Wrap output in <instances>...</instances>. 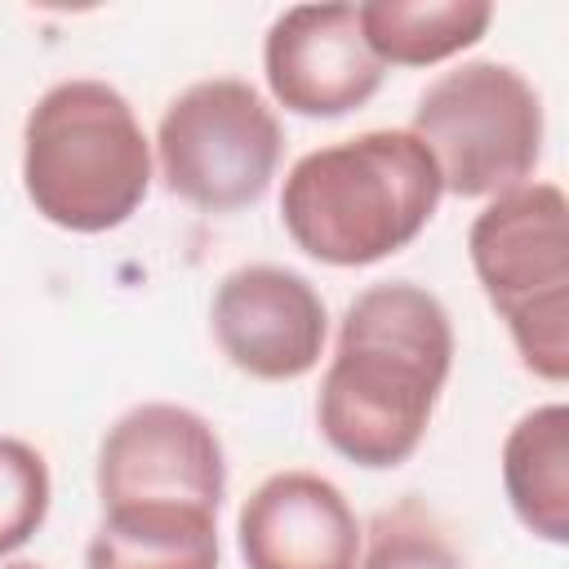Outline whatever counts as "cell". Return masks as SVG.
Wrapping results in <instances>:
<instances>
[{"mask_svg":"<svg viewBox=\"0 0 569 569\" xmlns=\"http://www.w3.org/2000/svg\"><path fill=\"white\" fill-rule=\"evenodd\" d=\"M453 369V325L436 293L382 280L342 311L316 396V422L333 453L387 471L422 445Z\"/></svg>","mask_w":569,"mask_h":569,"instance_id":"obj_1","label":"cell"},{"mask_svg":"<svg viewBox=\"0 0 569 569\" xmlns=\"http://www.w3.org/2000/svg\"><path fill=\"white\" fill-rule=\"evenodd\" d=\"M440 196V169L409 129H369L293 160L280 222L325 267H373L422 236Z\"/></svg>","mask_w":569,"mask_h":569,"instance_id":"obj_2","label":"cell"},{"mask_svg":"<svg viewBox=\"0 0 569 569\" xmlns=\"http://www.w3.org/2000/svg\"><path fill=\"white\" fill-rule=\"evenodd\" d=\"M151 142L129 98L107 80H58L22 124V191L62 231L98 236L138 213L151 191Z\"/></svg>","mask_w":569,"mask_h":569,"instance_id":"obj_3","label":"cell"},{"mask_svg":"<svg viewBox=\"0 0 569 569\" xmlns=\"http://www.w3.org/2000/svg\"><path fill=\"white\" fill-rule=\"evenodd\" d=\"M565 191L556 182H520L493 196L471 231V271L507 325L520 365L542 382L569 378V240Z\"/></svg>","mask_w":569,"mask_h":569,"instance_id":"obj_4","label":"cell"},{"mask_svg":"<svg viewBox=\"0 0 569 569\" xmlns=\"http://www.w3.org/2000/svg\"><path fill=\"white\" fill-rule=\"evenodd\" d=\"M409 133L431 151L449 196L493 200L542 160V98L516 67L476 58L418 93Z\"/></svg>","mask_w":569,"mask_h":569,"instance_id":"obj_5","label":"cell"},{"mask_svg":"<svg viewBox=\"0 0 569 569\" xmlns=\"http://www.w3.org/2000/svg\"><path fill=\"white\" fill-rule=\"evenodd\" d=\"M280 151L284 133L276 111L236 76L196 80L156 124V169L164 191L209 213L253 204L271 187Z\"/></svg>","mask_w":569,"mask_h":569,"instance_id":"obj_6","label":"cell"},{"mask_svg":"<svg viewBox=\"0 0 569 569\" xmlns=\"http://www.w3.org/2000/svg\"><path fill=\"white\" fill-rule=\"evenodd\" d=\"M227 493V458L209 418L187 405L151 400L116 418L98 449V498L116 507L213 511Z\"/></svg>","mask_w":569,"mask_h":569,"instance_id":"obj_7","label":"cell"},{"mask_svg":"<svg viewBox=\"0 0 569 569\" xmlns=\"http://www.w3.org/2000/svg\"><path fill=\"white\" fill-rule=\"evenodd\" d=\"M209 325L218 351L258 382L311 373L329 338V311L316 284L276 262H249L222 276Z\"/></svg>","mask_w":569,"mask_h":569,"instance_id":"obj_8","label":"cell"},{"mask_svg":"<svg viewBox=\"0 0 569 569\" xmlns=\"http://www.w3.org/2000/svg\"><path fill=\"white\" fill-rule=\"evenodd\" d=\"M382 62L369 53L356 4H293L262 40V76L271 98L307 120H333L365 107L382 84Z\"/></svg>","mask_w":569,"mask_h":569,"instance_id":"obj_9","label":"cell"},{"mask_svg":"<svg viewBox=\"0 0 569 569\" xmlns=\"http://www.w3.org/2000/svg\"><path fill=\"white\" fill-rule=\"evenodd\" d=\"M236 542L244 569H356L365 533L333 480L276 471L244 498Z\"/></svg>","mask_w":569,"mask_h":569,"instance_id":"obj_10","label":"cell"},{"mask_svg":"<svg viewBox=\"0 0 569 569\" xmlns=\"http://www.w3.org/2000/svg\"><path fill=\"white\" fill-rule=\"evenodd\" d=\"M502 489L516 520L551 542H569V409L560 400L516 418L502 440Z\"/></svg>","mask_w":569,"mask_h":569,"instance_id":"obj_11","label":"cell"},{"mask_svg":"<svg viewBox=\"0 0 569 569\" xmlns=\"http://www.w3.org/2000/svg\"><path fill=\"white\" fill-rule=\"evenodd\" d=\"M84 569H218V516L196 507L102 511Z\"/></svg>","mask_w":569,"mask_h":569,"instance_id":"obj_12","label":"cell"},{"mask_svg":"<svg viewBox=\"0 0 569 569\" xmlns=\"http://www.w3.org/2000/svg\"><path fill=\"white\" fill-rule=\"evenodd\" d=\"M360 36L382 67H436L485 40L489 0H365L356 4Z\"/></svg>","mask_w":569,"mask_h":569,"instance_id":"obj_13","label":"cell"},{"mask_svg":"<svg viewBox=\"0 0 569 569\" xmlns=\"http://www.w3.org/2000/svg\"><path fill=\"white\" fill-rule=\"evenodd\" d=\"M49 462L36 445L0 436V560L31 542L49 516Z\"/></svg>","mask_w":569,"mask_h":569,"instance_id":"obj_14","label":"cell"},{"mask_svg":"<svg viewBox=\"0 0 569 569\" xmlns=\"http://www.w3.org/2000/svg\"><path fill=\"white\" fill-rule=\"evenodd\" d=\"M356 569H462L445 529L413 502L382 511L369 529V547H360Z\"/></svg>","mask_w":569,"mask_h":569,"instance_id":"obj_15","label":"cell"},{"mask_svg":"<svg viewBox=\"0 0 569 569\" xmlns=\"http://www.w3.org/2000/svg\"><path fill=\"white\" fill-rule=\"evenodd\" d=\"M0 569H44V565H36V560H9V565H0Z\"/></svg>","mask_w":569,"mask_h":569,"instance_id":"obj_16","label":"cell"}]
</instances>
